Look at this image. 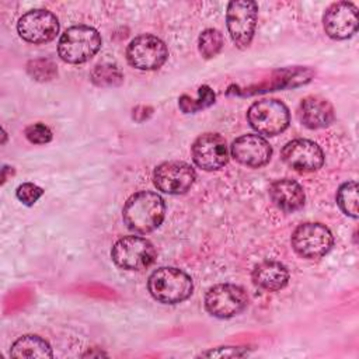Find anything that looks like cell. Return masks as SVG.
Returning a JSON list of instances; mask_svg holds the SVG:
<instances>
[{"instance_id":"18","label":"cell","mask_w":359,"mask_h":359,"mask_svg":"<svg viewBox=\"0 0 359 359\" xmlns=\"http://www.w3.org/2000/svg\"><path fill=\"white\" fill-rule=\"evenodd\" d=\"M251 278L258 287L268 292H276L287 285L289 271L278 261H262L255 265Z\"/></svg>"},{"instance_id":"9","label":"cell","mask_w":359,"mask_h":359,"mask_svg":"<svg viewBox=\"0 0 359 359\" xmlns=\"http://www.w3.org/2000/svg\"><path fill=\"white\" fill-rule=\"evenodd\" d=\"M168 57L167 45L156 35L142 34L135 36L126 48L128 63L139 70L160 69Z\"/></svg>"},{"instance_id":"23","label":"cell","mask_w":359,"mask_h":359,"mask_svg":"<svg viewBox=\"0 0 359 359\" xmlns=\"http://www.w3.org/2000/svg\"><path fill=\"white\" fill-rule=\"evenodd\" d=\"M223 48V35L216 28H206L198 38L199 53L205 59L215 57Z\"/></svg>"},{"instance_id":"13","label":"cell","mask_w":359,"mask_h":359,"mask_svg":"<svg viewBox=\"0 0 359 359\" xmlns=\"http://www.w3.org/2000/svg\"><path fill=\"white\" fill-rule=\"evenodd\" d=\"M280 157L285 164L299 172H313L324 164V153L321 147L309 139H293L287 142Z\"/></svg>"},{"instance_id":"12","label":"cell","mask_w":359,"mask_h":359,"mask_svg":"<svg viewBox=\"0 0 359 359\" xmlns=\"http://www.w3.org/2000/svg\"><path fill=\"white\" fill-rule=\"evenodd\" d=\"M194 163L205 171L223 168L229 161V149L223 136L219 133H203L191 146Z\"/></svg>"},{"instance_id":"11","label":"cell","mask_w":359,"mask_h":359,"mask_svg":"<svg viewBox=\"0 0 359 359\" xmlns=\"http://www.w3.org/2000/svg\"><path fill=\"white\" fill-rule=\"evenodd\" d=\"M196 178L192 165L185 161H164L153 171L154 187L170 195H181L191 189Z\"/></svg>"},{"instance_id":"16","label":"cell","mask_w":359,"mask_h":359,"mask_svg":"<svg viewBox=\"0 0 359 359\" xmlns=\"http://www.w3.org/2000/svg\"><path fill=\"white\" fill-rule=\"evenodd\" d=\"M297 118L309 129H321L334 122L335 112L328 100L320 95H309L300 101Z\"/></svg>"},{"instance_id":"26","label":"cell","mask_w":359,"mask_h":359,"mask_svg":"<svg viewBox=\"0 0 359 359\" xmlns=\"http://www.w3.org/2000/svg\"><path fill=\"white\" fill-rule=\"evenodd\" d=\"M25 137L34 144H45L52 140V132L43 123H34L27 126Z\"/></svg>"},{"instance_id":"20","label":"cell","mask_w":359,"mask_h":359,"mask_svg":"<svg viewBox=\"0 0 359 359\" xmlns=\"http://www.w3.org/2000/svg\"><path fill=\"white\" fill-rule=\"evenodd\" d=\"M91 81L98 87L119 86L123 80L122 72L112 63H98L90 73Z\"/></svg>"},{"instance_id":"1","label":"cell","mask_w":359,"mask_h":359,"mask_svg":"<svg viewBox=\"0 0 359 359\" xmlns=\"http://www.w3.org/2000/svg\"><path fill=\"white\" fill-rule=\"evenodd\" d=\"M164 216V199L153 191H139L130 195L122 209L123 223L136 234L151 233L163 223Z\"/></svg>"},{"instance_id":"14","label":"cell","mask_w":359,"mask_h":359,"mask_svg":"<svg viewBox=\"0 0 359 359\" xmlns=\"http://www.w3.org/2000/svg\"><path fill=\"white\" fill-rule=\"evenodd\" d=\"M323 27L332 39L351 38L358 31V7L351 1L332 3L324 11Z\"/></svg>"},{"instance_id":"22","label":"cell","mask_w":359,"mask_h":359,"mask_svg":"<svg viewBox=\"0 0 359 359\" xmlns=\"http://www.w3.org/2000/svg\"><path fill=\"white\" fill-rule=\"evenodd\" d=\"M216 100V95L213 93V90L209 86H201L198 88V98L192 100L188 95H181L178 100V105L180 109L185 114H192L196 111H201L203 108L210 107Z\"/></svg>"},{"instance_id":"10","label":"cell","mask_w":359,"mask_h":359,"mask_svg":"<svg viewBox=\"0 0 359 359\" xmlns=\"http://www.w3.org/2000/svg\"><path fill=\"white\" fill-rule=\"evenodd\" d=\"M17 31L18 35L29 43H46L56 38L59 32V20L49 10H29L20 17Z\"/></svg>"},{"instance_id":"24","label":"cell","mask_w":359,"mask_h":359,"mask_svg":"<svg viewBox=\"0 0 359 359\" xmlns=\"http://www.w3.org/2000/svg\"><path fill=\"white\" fill-rule=\"evenodd\" d=\"M28 74L38 81H49L57 74L55 63L49 59H35L27 65Z\"/></svg>"},{"instance_id":"6","label":"cell","mask_w":359,"mask_h":359,"mask_svg":"<svg viewBox=\"0 0 359 359\" xmlns=\"http://www.w3.org/2000/svg\"><path fill=\"white\" fill-rule=\"evenodd\" d=\"M290 243L299 257L318 259L332 248L334 236L327 226L316 222H306L293 230Z\"/></svg>"},{"instance_id":"5","label":"cell","mask_w":359,"mask_h":359,"mask_svg":"<svg viewBox=\"0 0 359 359\" xmlns=\"http://www.w3.org/2000/svg\"><path fill=\"white\" fill-rule=\"evenodd\" d=\"M156 257L157 251L153 243L140 236H125L111 250L114 264L125 271L146 269L156 261Z\"/></svg>"},{"instance_id":"27","label":"cell","mask_w":359,"mask_h":359,"mask_svg":"<svg viewBox=\"0 0 359 359\" xmlns=\"http://www.w3.org/2000/svg\"><path fill=\"white\" fill-rule=\"evenodd\" d=\"M247 351L240 346H220L216 349H209L206 352H202L201 356L205 358H237L244 356Z\"/></svg>"},{"instance_id":"3","label":"cell","mask_w":359,"mask_h":359,"mask_svg":"<svg viewBox=\"0 0 359 359\" xmlns=\"http://www.w3.org/2000/svg\"><path fill=\"white\" fill-rule=\"evenodd\" d=\"M101 48V35L90 25H73L67 28L57 43L60 59L70 65L90 60Z\"/></svg>"},{"instance_id":"25","label":"cell","mask_w":359,"mask_h":359,"mask_svg":"<svg viewBox=\"0 0 359 359\" xmlns=\"http://www.w3.org/2000/svg\"><path fill=\"white\" fill-rule=\"evenodd\" d=\"M42 195H43V189L32 182H24L18 185L15 189L17 199L27 206H32Z\"/></svg>"},{"instance_id":"7","label":"cell","mask_w":359,"mask_h":359,"mask_svg":"<svg viewBox=\"0 0 359 359\" xmlns=\"http://www.w3.org/2000/svg\"><path fill=\"white\" fill-rule=\"evenodd\" d=\"M258 6L251 0L230 1L226 11V25L231 41L238 49H247L257 28Z\"/></svg>"},{"instance_id":"19","label":"cell","mask_w":359,"mask_h":359,"mask_svg":"<svg viewBox=\"0 0 359 359\" xmlns=\"http://www.w3.org/2000/svg\"><path fill=\"white\" fill-rule=\"evenodd\" d=\"M10 356L27 358V359H34V358L43 359V358H52L53 352L48 341L41 338L39 335L27 334L14 341L10 349Z\"/></svg>"},{"instance_id":"21","label":"cell","mask_w":359,"mask_h":359,"mask_svg":"<svg viewBox=\"0 0 359 359\" xmlns=\"http://www.w3.org/2000/svg\"><path fill=\"white\" fill-rule=\"evenodd\" d=\"M337 203L346 216L353 219L358 217L359 202H358V184L355 181H348L338 188Z\"/></svg>"},{"instance_id":"17","label":"cell","mask_w":359,"mask_h":359,"mask_svg":"<svg viewBox=\"0 0 359 359\" xmlns=\"http://www.w3.org/2000/svg\"><path fill=\"white\" fill-rule=\"evenodd\" d=\"M269 198L282 212L292 213L303 208L306 195L303 187L290 178H280L269 185Z\"/></svg>"},{"instance_id":"15","label":"cell","mask_w":359,"mask_h":359,"mask_svg":"<svg viewBox=\"0 0 359 359\" xmlns=\"http://www.w3.org/2000/svg\"><path fill=\"white\" fill-rule=\"evenodd\" d=\"M230 153L237 163L251 168H259L269 163L272 147L261 135L247 133L231 143Z\"/></svg>"},{"instance_id":"4","label":"cell","mask_w":359,"mask_h":359,"mask_svg":"<svg viewBox=\"0 0 359 359\" xmlns=\"http://www.w3.org/2000/svg\"><path fill=\"white\" fill-rule=\"evenodd\" d=\"M247 119L250 126L259 135L276 136L287 129L290 112L282 101L264 98L251 104L247 111Z\"/></svg>"},{"instance_id":"8","label":"cell","mask_w":359,"mask_h":359,"mask_svg":"<svg viewBox=\"0 0 359 359\" xmlns=\"http://www.w3.org/2000/svg\"><path fill=\"white\" fill-rule=\"evenodd\" d=\"M247 304V292L234 283L213 285L205 294V309L217 318H231L240 314Z\"/></svg>"},{"instance_id":"2","label":"cell","mask_w":359,"mask_h":359,"mask_svg":"<svg viewBox=\"0 0 359 359\" xmlns=\"http://www.w3.org/2000/svg\"><path fill=\"white\" fill-rule=\"evenodd\" d=\"M147 289L157 302L163 304H178L192 294L194 282L182 269L161 266L149 276Z\"/></svg>"}]
</instances>
